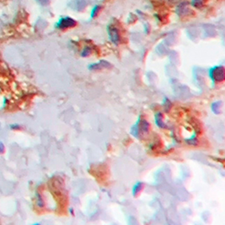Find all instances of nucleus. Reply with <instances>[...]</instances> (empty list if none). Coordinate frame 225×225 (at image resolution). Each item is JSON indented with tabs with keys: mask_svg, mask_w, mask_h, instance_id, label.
<instances>
[{
	"mask_svg": "<svg viewBox=\"0 0 225 225\" xmlns=\"http://www.w3.org/2000/svg\"><path fill=\"white\" fill-rule=\"evenodd\" d=\"M76 25V21L70 17H65L59 20L58 23V27L61 29H67V28H72Z\"/></svg>",
	"mask_w": 225,
	"mask_h": 225,
	"instance_id": "obj_1",
	"label": "nucleus"
},
{
	"mask_svg": "<svg viewBox=\"0 0 225 225\" xmlns=\"http://www.w3.org/2000/svg\"><path fill=\"white\" fill-rule=\"evenodd\" d=\"M109 33H110V37H111V41L114 42L115 44H118L120 41V35L117 29L111 26L109 28Z\"/></svg>",
	"mask_w": 225,
	"mask_h": 225,
	"instance_id": "obj_2",
	"label": "nucleus"
},
{
	"mask_svg": "<svg viewBox=\"0 0 225 225\" xmlns=\"http://www.w3.org/2000/svg\"><path fill=\"white\" fill-rule=\"evenodd\" d=\"M203 3V0H192V4L195 7H201V6L202 5Z\"/></svg>",
	"mask_w": 225,
	"mask_h": 225,
	"instance_id": "obj_3",
	"label": "nucleus"
},
{
	"mask_svg": "<svg viewBox=\"0 0 225 225\" xmlns=\"http://www.w3.org/2000/svg\"><path fill=\"white\" fill-rule=\"evenodd\" d=\"M4 151V146L2 142H0V153H3Z\"/></svg>",
	"mask_w": 225,
	"mask_h": 225,
	"instance_id": "obj_4",
	"label": "nucleus"
},
{
	"mask_svg": "<svg viewBox=\"0 0 225 225\" xmlns=\"http://www.w3.org/2000/svg\"><path fill=\"white\" fill-rule=\"evenodd\" d=\"M42 4H47L48 3V0H38Z\"/></svg>",
	"mask_w": 225,
	"mask_h": 225,
	"instance_id": "obj_5",
	"label": "nucleus"
}]
</instances>
